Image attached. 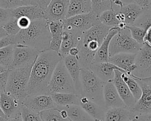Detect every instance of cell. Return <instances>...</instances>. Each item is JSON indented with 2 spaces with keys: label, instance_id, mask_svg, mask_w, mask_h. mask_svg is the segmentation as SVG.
<instances>
[{
  "label": "cell",
  "instance_id": "obj_20",
  "mask_svg": "<svg viewBox=\"0 0 151 121\" xmlns=\"http://www.w3.org/2000/svg\"><path fill=\"white\" fill-rule=\"evenodd\" d=\"M103 100L106 109L126 107L120 97L113 81L105 83L103 88Z\"/></svg>",
  "mask_w": 151,
  "mask_h": 121
},
{
  "label": "cell",
  "instance_id": "obj_6",
  "mask_svg": "<svg viewBox=\"0 0 151 121\" xmlns=\"http://www.w3.org/2000/svg\"><path fill=\"white\" fill-rule=\"evenodd\" d=\"M48 92L49 94L54 93H76L74 83L63 59L60 61L53 71L48 86Z\"/></svg>",
  "mask_w": 151,
  "mask_h": 121
},
{
  "label": "cell",
  "instance_id": "obj_33",
  "mask_svg": "<svg viewBox=\"0 0 151 121\" xmlns=\"http://www.w3.org/2000/svg\"><path fill=\"white\" fill-rule=\"evenodd\" d=\"M133 25L141 28L146 31L151 27V11L148 7L146 8L136 19Z\"/></svg>",
  "mask_w": 151,
  "mask_h": 121
},
{
  "label": "cell",
  "instance_id": "obj_4",
  "mask_svg": "<svg viewBox=\"0 0 151 121\" xmlns=\"http://www.w3.org/2000/svg\"><path fill=\"white\" fill-rule=\"evenodd\" d=\"M32 65L8 70L5 92L22 103L28 96V86Z\"/></svg>",
  "mask_w": 151,
  "mask_h": 121
},
{
  "label": "cell",
  "instance_id": "obj_57",
  "mask_svg": "<svg viewBox=\"0 0 151 121\" xmlns=\"http://www.w3.org/2000/svg\"><path fill=\"white\" fill-rule=\"evenodd\" d=\"M96 121H103V120H96Z\"/></svg>",
  "mask_w": 151,
  "mask_h": 121
},
{
  "label": "cell",
  "instance_id": "obj_26",
  "mask_svg": "<svg viewBox=\"0 0 151 121\" xmlns=\"http://www.w3.org/2000/svg\"><path fill=\"white\" fill-rule=\"evenodd\" d=\"M92 11L91 0H69L66 18Z\"/></svg>",
  "mask_w": 151,
  "mask_h": 121
},
{
  "label": "cell",
  "instance_id": "obj_16",
  "mask_svg": "<svg viewBox=\"0 0 151 121\" xmlns=\"http://www.w3.org/2000/svg\"><path fill=\"white\" fill-rule=\"evenodd\" d=\"M22 105L21 102L11 94L6 92L0 94V106L6 119L20 113Z\"/></svg>",
  "mask_w": 151,
  "mask_h": 121
},
{
  "label": "cell",
  "instance_id": "obj_39",
  "mask_svg": "<svg viewBox=\"0 0 151 121\" xmlns=\"http://www.w3.org/2000/svg\"><path fill=\"white\" fill-rule=\"evenodd\" d=\"M21 116L23 121H42L39 113L34 112L22 105Z\"/></svg>",
  "mask_w": 151,
  "mask_h": 121
},
{
  "label": "cell",
  "instance_id": "obj_7",
  "mask_svg": "<svg viewBox=\"0 0 151 121\" xmlns=\"http://www.w3.org/2000/svg\"><path fill=\"white\" fill-rule=\"evenodd\" d=\"M142 45L132 38L129 29L126 27L119 29L112 38L109 48V57L120 53L136 54Z\"/></svg>",
  "mask_w": 151,
  "mask_h": 121
},
{
  "label": "cell",
  "instance_id": "obj_51",
  "mask_svg": "<svg viewBox=\"0 0 151 121\" xmlns=\"http://www.w3.org/2000/svg\"><path fill=\"white\" fill-rule=\"evenodd\" d=\"M124 4H130V3H133L134 1L133 0H120Z\"/></svg>",
  "mask_w": 151,
  "mask_h": 121
},
{
  "label": "cell",
  "instance_id": "obj_43",
  "mask_svg": "<svg viewBox=\"0 0 151 121\" xmlns=\"http://www.w3.org/2000/svg\"><path fill=\"white\" fill-rule=\"evenodd\" d=\"M14 44V36L7 35L0 39V49Z\"/></svg>",
  "mask_w": 151,
  "mask_h": 121
},
{
  "label": "cell",
  "instance_id": "obj_21",
  "mask_svg": "<svg viewBox=\"0 0 151 121\" xmlns=\"http://www.w3.org/2000/svg\"><path fill=\"white\" fill-rule=\"evenodd\" d=\"M12 17L16 19L24 17L31 21L44 18V9L37 5H29L11 9Z\"/></svg>",
  "mask_w": 151,
  "mask_h": 121
},
{
  "label": "cell",
  "instance_id": "obj_35",
  "mask_svg": "<svg viewBox=\"0 0 151 121\" xmlns=\"http://www.w3.org/2000/svg\"><path fill=\"white\" fill-rule=\"evenodd\" d=\"M92 4V11L98 17L103 12L111 9L110 0H91Z\"/></svg>",
  "mask_w": 151,
  "mask_h": 121
},
{
  "label": "cell",
  "instance_id": "obj_30",
  "mask_svg": "<svg viewBox=\"0 0 151 121\" xmlns=\"http://www.w3.org/2000/svg\"><path fill=\"white\" fill-rule=\"evenodd\" d=\"M122 78L127 84L136 101H137L142 95V89L137 80L126 73H122Z\"/></svg>",
  "mask_w": 151,
  "mask_h": 121
},
{
  "label": "cell",
  "instance_id": "obj_40",
  "mask_svg": "<svg viewBox=\"0 0 151 121\" xmlns=\"http://www.w3.org/2000/svg\"><path fill=\"white\" fill-rule=\"evenodd\" d=\"M12 17L11 9L0 7V26H2Z\"/></svg>",
  "mask_w": 151,
  "mask_h": 121
},
{
  "label": "cell",
  "instance_id": "obj_2",
  "mask_svg": "<svg viewBox=\"0 0 151 121\" xmlns=\"http://www.w3.org/2000/svg\"><path fill=\"white\" fill-rule=\"evenodd\" d=\"M110 28L102 24L99 21L83 34L79 44L77 57L80 66L83 68H90L95 55Z\"/></svg>",
  "mask_w": 151,
  "mask_h": 121
},
{
  "label": "cell",
  "instance_id": "obj_1",
  "mask_svg": "<svg viewBox=\"0 0 151 121\" xmlns=\"http://www.w3.org/2000/svg\"><path fill=\"white\" fill-rule=\"evenodd\" d=\"M63 58L50 49L41 51L36 58L31 70L28 94H49L48 86L55 67Z\"/></svg>",
  "mask_w": 151,
  "mask_h": 121
},
{
  "label": "cell",
  "instance_id": "obj_38",
  "mask_svg": "<svg viewBox=\"0 0 151 121\" xmlns=\"http://www.w3.org/2000/svg\"><path fill=\"white\" fill-rule=\"evenodd\" d=\"M63 32V30H61L51 33V38L50 44V50L55 51L58 53H59L62 41Z\"/></svg>",
  "mask_w": 151,
  "mask_h": 121
},
{
  "label": "cell",
  "instance_id": "obj_25",
  "mask_svg": "<svg viewBox=\"0 0 151 121\" xmlns=\"http://www.w3.org/2000/svg\"><path fill=\"white\" fill-rule=\"evenodd\" d=\"M145 8H146L142 7L134 2L124 4L119 12H121L124 17V24L126 26H131L133 25L136 19L143 12Z\"/></svg>",
  "mask_w": 151,
  "mask_h": 121
},
{
  "label": "cell",
  "instance_id": "obj_19",
  "mask_svg": "<svg viewBox=\"0 0 151 121\" xmlns=\"http://www.w3.org/2000/svg\"><path fill=\"white\" fill-rule=\"evenodd\" d=\"M90 69L104 83L113 81L116 70H118L125 73L124 71L109 61L93 63Z\"/></svg>",
  "mask_w": 151,
  "mask_h": 121
},
{
  "label": "cell",
  "instance_id": "obj_44",
  "mask_svg": "<svg viewBox=\"0 0 151 121\" xmlns=\"http://www.w3.org/2000/svg\"><path fill=\"white\" fill-rule=\"evenodd\" d=\"M33 1L35 5H38L42 9L45 10L51 0H33Z\"/></svg>",
  "mask_w": 151,
  "mask_h": 121
},
{
  "label": "cell",
  "instance_id": "obj_46",
  "mask_svg": "<svg viewBox=\"0 0 151 121\" xmlns=\"http://www.w3.org/2000/svg\"><path fill=\"white\" fill-rule=\"evenodd\" d=\"M144 43L147 44L151 47V27L146 31V33L144 39Z\"/></svg>",
  "mask_w": 151,
  "mask_h": 121
},
{
  "label": "cell",
  "instance_id": "obj_9",
  "mask_svg": "<svg viewBox=\"0 0 151 121\" xmlns=\"http://www.w3.org/2000/svg\"><path fill=\"white\" fill-rule=\"evenodd\" d=\"M136 68L131 77L146 79L151 77V47L144 43L136 55Z\"/></svg>",
  "mask_w": 151,
  "mask_h": 121
},
{
  "label": "cell",
  "instance_id": "obj_42",
  "mask_svg": "<svg viewBox=\"0 0 151 121\" xmlns=\"http://www.w3.org/2000/svg\"><path fill=\"white\" fill-rule=\"evenodd\" d=\"M8 70L0 73V94L5 91V87L7 82Z\"/></svg>",
  "mask_w": 151,
  "mask_h": 121
},
{
  "label": "cell",
  "instance_id": "obj_3",
  "mask_svg": "<svg viewBox=\"0 0 151 121\" xmlns=\"http://www.w3.org/2000/svg\"><path fill=\"white\" fill-rule=\"evenodd\" d=\"M51 38L48 23L44 18L32 21L27 28L21 30L14 36V44L28 46L40 52L50 48Z\"/></svg>",
  "mask_w": 151,
  "mask_h": 121
},
{
  "label": "cell",
  "instance_id": "obj_28",
  "mask_svg": "<svg viewBox=\"0 0 151 121\" xmlns=\"http://www.w3.org/2000/svg\"><path fill=\"white\" fill-rule=\"evenodd\" d=\"M65 109L71 121H96L79 105L61 107Z\"/></svg>",
  "mask_w": 151,
  "mask_h": 121
},
{
  "label": "cell",
  "instance_id": "obj_11",
  "mask_svg": "<svg viewBox=\"0 0 151 121\" xmlns=\"http://www.w3.org/2000/svg\"><path fill=\"white\" fill-rule=\"evenodd\" d=\"M135 79L142 89V95L131 110L138 115H151V82Z\"/></svg>",
  "mask_w": 151,
  "mask_h": 121
},
{
  "label": "cell",
  "instance_id": "obj_50",
  "mask_svg": "<svg viewBox=\"0 0 151 121\" xmlns=\"http://www.w3.org/2000/svg\"><path fill=\"white\" fill-rule=\"evenodd\" d=\"M7 35H8V34H6V31L4 30V29L1 26H0V39L3 37H5Z\"/></svg>",
  "mask_w": 151,
  "mask_h": 121
},
{
  "label": "cell",
  "instance_id": "obj_17",
  "mask_svg": "<svg viewBox=\"0 0 151 121\" xmlns=\"http://www.w3.org/2000/svg\"><path fill=\"white\" fill-rule=\"evenodd\" d=\"M64 64L74 83L76 93L81 95V86L80 82L81 67L78 60L75 57L67 55L63 58Z\"/></svg>",
  "mask_w": 151,
  "mask_h": 121
},
{
  "label": "cell",
  "instance_id": "obj_13",
  "mask_svg": "<svg viewBox=\"0 0 151 121\" xmlns=\"http://www.w3.org/2000/svg\"><path fill=\"white\" fill-rule=\"evenodd\" d=\"M69 0H51L44 10V18L48 22L63 21L67 17Z\"/></svg>",
  "mask_w": 151,
  "mask_h": 121
},
{
  "label": "cell",
  "instance_id": "obj_45",
  "mask_svg": "<svg viewBox=\"0 0 151 121\" xmlns=\"http://www.w3.org/2000/svg\"><path fill=\"white\" fill-rule=\"evenodd\" d=\"M133 1H134V3L143 8L148 7L150 4L151 3V0H133Z\"/></svg>",
  "mask_w": 151,
  "mask_h": 121
},
{
  "label": "cell",
  "instance_id": "obj_10",
  "mask_svg": "<svg viewBox=\"0 0 151 121\" xmlns=\"http://www.w3.org/2000/svg\"><path fill=\"white\" fill-rule=\"evenodd\" d=\"M40 52L22 44H14L13 60L9 70L32 65Z\"/></svg>",
  "mask_w": 151,
  "mask_h": 121
},
{
  "label": "cell",
  "instance_id": "obj_12",
  "mask_svg": "<svg viewBox=\"0 0 151 121\" xmlns=\"http://www.w3.org/2000/svg\"><path fill=\"white\" fill-rule=\"evenodd\" d=\"M22 104L29 110L37 113L45 110L57 108L51 94L28 95L24 100Z\"/></svg>",
  "mask_w": 151,
  "mask_h": 121
},
{
  "label": "cell",
  "instance_id": "obj_41",
  "mask_svg": "<svg viewBox=\"0 0 151 121\" xmlns=\"http://www.w3.org/2000/svg\"><path fill=\"white\" fill-rule=\"evenodd\" d=\"M31 22L29 18L24 17H21L17 19V24L20 30L27 28L30 25Z\"/></svg>",
  "mask_w": 151,
  "mask_h": 121
},
{
  "label": "cell",
  "instance_id": "obj_52",
  "mask_svg": "<svg viewBox=\"0 0 151 121\" xmlns=\"http://www.w3.org/2000/svg\"><path fill=\"white\" fill-rule=\"evenodd\" d=\"M134 79H139V80H143V81H150V82H151V77H149V78H146V79H137V78H134Z\"/></svg>",
  "mask_w": 151,
  "mask_h": 121
},
{
  "label": "cell",
  "instance_id": "obj_49",
  "mask_svg": "<svg viewBox=\"0 0 151 121\" xmlns=\"http://www.w3.org/2000/svg\"><path fill=\"white\" fill-rule=\"evenodd\" d=\"M6 121H23L21 116V112L13 117L6 119Z\"/></svg>",
  "mask_w": 151,
  "mask_h": 121
},
{
  "label": "cell",
  "instance_id": "obj_22",
  "mask_svg": "<svg viewBox=\"0 0 151 121\" xmlns=\"http://www.w3.org/2000/svg\"><path fill=\"white\" fill-rule=\"evenodd\" d=\"M79 96V104L82 109L94 120H104L107 109L92 102L84 96Z\"/></svg>",
  "mask_w": 151,
  "mask_h": 121
},
{
  "label": "cell",
  "instance_id": "obj_15",
  "mask_svg": "<svg viewBox=\"0 0 151 121\" xmlns=\"http://www.w3.org/2000/svg\"><path fill=\"white\" fill-rule=\"evenodd\" d=\"M122 73L118 70H115L114 77L113 80V83L116 87L117 93L122 100L125 106L132 110L134 107L136 101L130 92L127 84L124 83L122 78Z\"/></svg>",
  "mask_w": 151,
  "mask_h": 121
},
{
  "label": "cell",
  "instance_id": "obj_47",
  "mask_svg": "<svg viewBox=\"0 0 151 121\" xmlns=\"http://www.w3.org/2000/svg\"><path fill=\"white\" fill-rule=\"evenodd\" d=\"M136 121H151V115H137V120Z\"/></svg>",
  "mask_w": 151,
  "mask_h": 121
},
{
  "label": "cell",
  "instance_id": "obj_14",
  "mask_svg": "<svg viewBox=\"0 0 151 121\" xmlns=\"http://www.w3.org/2000/svg\"><path fill=\"white\" fill-rule=\"evenodd\" d=\"M136 55L132 53H120L109 57V62L131 76L136 68Z\"/></svg>",
  "mask_w": 151,
  "mask_h": 121
},
{
  "label": "cell",
  "instance_id": "obj_29",
  "mask_svg": "<svg viewBox=\"0 0 151 121\" xmlns=\"http://www.w3.org/2000/svg\"><path fill=\"white\" fill-rule=\"evenodd\" d=\"M116 15L117 13L113 9H110L101 13L98 17V19L102 24L110 28L118 27L120 22L117 19Z\"/></svg>",
  "mask_w": 151,
  "mask_h": 121
},
{
  "label": "cell",
  "instance_id": "obj_54",
  "mask_svg": "<svg viewBox=\"0 0 151 121\" xmlns=\"http://www.w3.org/2000/svg\"><path fill=\"white\" fill-rule=\"evenodd\" d=\"M0 116H1V117H2L5 118V116L4 113H3V112H2V110L1 108V106H0ZM5 119H6V118H5Z\"/></svg>",
  "mask_w": 151,
  "mask_h": 121
},
{
  "label": "cell",
  "instance_id": "obj_8",
  "mask_svg": "<svg viewBox=\"0 0 151 121\" xmlns=\"http://www.w3.org/2000/svg\"><path fill=\"white\" fill-rule=\"evenodd\" d=\"M98 16L91 11L87 14L74 15L63 21V30L84 33L98 22Z\"/></svg>",
  "mask_w": 151,
  "mask_h": 121
},
{
  "label": "cell",
  "instance_id": "obj_27",
  "mask_svg": "<svg viewBox=\"0 0 151 121\" xmlns=\"http://www.w3.org/2000/svg\"><path fill=\"white\" fill-rule=\"evenodd\" d=\"M51 96L57 107L79 104V96L76 93H54L51 94Z\"/></svg>",
  "mask_w": 151,
  "mask_h": 121
},
{
  "label": "cell",
  "instance_id": "obj_36",
  "mask_svg": "<svg viewBox=\"0 0 151 121\" xmlns=\"http://www.w3.org/2000/svg\"><path fill=\"white\" fill-rule=\"evenodd\" d=\"M129 29L131 36L133 40L140 44H144V39L146 33V31L134 25L126 26Z\"/></svg>",
  "mask_w": 151,
  "mask_h": 121
},
{
  "label": "cell",
  "instance_id": "obj_31",
  "mask_svg": "<svg viewBox=\"0 0 151 121\" xmlns=\"http://www.w3.org/2000/svg\"><path fill=\"white\" fill-rule=\"evenodd\" d=\"M14 45L0 49V66L9 70L13 60Z\"/></svg>",
  "mask_w": 151,
  "mask_h": 121
},
{
  "label": "cell",
  "instance_id": "obj_48",
  "mask_svg": "<svg viewBox=\"0 0 151 121\" xmlns=\"http://www.w3.org/2000/svg\"><path fill=\"white\" fill-rule=\"evenodd\" d=\"M78 54H79V49L78 48V47H73L71 48L68 52V55L73 57H75L77 58L78 57Z\"/></svg>",
  "mask_w": 151,
  "mask_h": 121
},
{
  "label": "cell",
  "instance_id": "obj_55",
  "mask_svg": "<svg viewBox=\"0 0 151 121\" xmlns=\"http://www.w3.org/2000/svg\"><path fill=\"white\" fill-rule=\"evenodd\" d=\"M0 121H6V119L0 116Z\"/></svg>",
  "mask_w": 151,
  "mask_h": 121
},
{
  "label": "cell",
  "instance_id": "obj_5",
  "mask_svg": "<svg viewBox=\"0 0 151 121\" xmlns=\"http://www.w3.org/2000/svg\"><path fill=\"white\" fill-rule=\"evenodd\" d=\"M80 82L81 95L97 104L104 107L103 88L105 83L101 80L90 68H81Z\"/></svg>",
  "mask_w": 151,
  "mask_h": 121
},
{
  "label": "cell",
  "instance_id": "obj_53",
  "mask_svg": "<svg viewBox=\"0 0 151 121\" xmlns=\"http://www.w3.org/2000/svg\"><path fill=\"white\" fill-rule=\"evenodd\" d=\"M7 70H7L6 68H5V67H4L0 66V73H3V72H4V71H7Z\"/></svg>",
  "mask_w": 151,
  "mask_h": 121
},
{
  "label": "cell",
  "instance_id": "obj_37",
  "mask_svg": "<svg viewBox=\"0 0 151 121\" xmlns=\"http://www.w3.org/2000/svg\"><path fill=\"white\" fill-rule=\"evenodd\" d=\"M6 31L8 35L14 36L21 30L17 24V19L13 17L6 23L1 26Z\"/></svg>",
  "mask_w": 151,
  "mask_h": 121
},
{
  "label": "cell",
  "instance_id": "obj_58",
  "mask_svg": "<svg viewBox=\"0 0 151 121\" xmlns=\"http://www.w3.org/2000/svg\"><path fill=\"white\" fill-rule=\"evenodd\" d=\"M110 2H111V0H110Z\"/></svg>",
  "mask_w": 151,
  "mask_h": 121
},
{
  "label": "cell",
  "instance_id": "obj_18",
  "mask_svg": "<svg viewBox=\"0 0 151 121\" xmlns=\"http://www.w3.org/2000/svg\"><path fill=\"white\" fill-rule=\"evenodd\" d=\"M83 34L76 31L63 30L61 47L58 53L62 58L68 55L71 48L78 47L82 40Z\"/></svg>",
  "mask_w": 151,
  "mask_h": 121
},
{
  "label": "cell",
  "instance_id": "obj_34",
  "mask_svg": "<svg viewBox=\"0 0 151 121\" xmlns=\"http://www.w3.org/2000/svg\"><path fill=\"white\" fill-rule=\"evenodd\" d=\"M29 5H35L33 0H0V7L8 9Z\"/></svg>",
  "mask_w": 151,
  "mask_h": 121
},
{
  "label": "cell",
  "instance_id": "obj_32",
  "mask_svg": "<svg viewBox=\"0 0 151 121\" xmlns=\"http://www.w3.org/2000/svg\"><path fill=\"white\" fill-rule=\"evenodd\" d=\"M39 115L42 121H71L69 118L64 119L58 108L50 109L42 111Z\"/></svg>",
  "mask_w": 151,
  "mask_h": 121
},
{
  "label": "cell",
  "instance_id": "obj_24",
  "mask_svg": "<svg viewBox=\"0 0 151 121\" xmlns=\"http://www.w3.org/2000/svg\"><path fill=\"white\" fill-rule=\"evenodd\" d=\"M119 30V28L118 27H113L110 29L95 55L93 63L107 62L109 61V48L110 42L112 38L117 34Z\"/></svg>",
  "mask_w": 151,
  "mask_h": 121
},
{
  "label": "cell",
  "instance_id": "obj_23",
  "mask_svg": "<svg viewBox=\"0 0 151 121\" xmlns=\"http://www.w3.org/2000/svg\"><path fill=\"white\" fill-rule=\"evenodd\" d=\"M136 114L127 107H114L107 109L103 121H130L134 118Z\"/></svg>",
  "mask_w": 151,
  "mask_h": 121
},
{
  "label": "cell",
  "instance_id": "obj_56",
  "mask_svg": "<svg viewBox=\"0 0 151 121\" xmlns=\"http://www.w3.org/2000/svg\"><path fill=\"white\" fill-rule=\"evenodd\" d=\"M148 8H149V9L151 11V3H150V5H149Z\"/></svg>",
  "mask_w": 151,
  "mask_h": 121
}]
</instances>
